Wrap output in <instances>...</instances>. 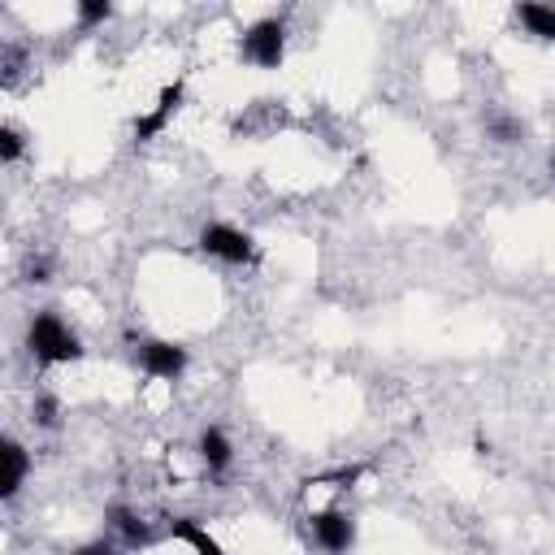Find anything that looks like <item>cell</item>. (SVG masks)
I'll use <instances>...</instances> for the list:
<instances>
[{
    "mask_svg": "<svg viewBox=\"0 0 555 555\" xmlns=\"http://www.w3.org/2000/svg\"><path fill=\"white\" fill-rule=\"evenodd\" d=\"M26 347L35 351L39 364H69L82 356L78 334L56 317V312H35L30 330H26Z\"/></svg>",
    "mask_w": 555,
    "mask_h": 555,
    "instance_id": "6da1fadb",
    "label": "cell"
},
{
    "mask_svg": "<svg viewBox=\"0 0 555 555\" xmlns=\"http://www.w3.org/2000/svg\"><path fill=\"white\" fill-rule=\"evenodd\" d=\"M238 52H243V61H251L260 69H278L282 56H286V26L278 17H260L256 26L243 30Z\"/></svg>",
    "mask_w": 555,
    "mask_h": 555,
    "instance_id": "7a4b0ae2",
    "label": "cell"
},
{
    "mask_svg": "<svg viewBox=\"0 0 555 555\" xmlns=\"http://www.w3.org/2000/svg\"><path fill=\"white\" fill-rule=\"evenodd\" d=\"M199 247L208 256L225 260V264H247L251 260V238L243 230H234V225H221V221H212V225L199 230Z\"/></svg>",
    "mask_w": 555,
    "mask_h": 555,
    "instance_id": "3957f363",
    "label": "cell"
},
{
    "mask_svg": "<svg viewBox=\"0 0 555 555\" xmlns=\"http://www.w3.org/2000/svg\"><path fill=\"white\" fill-rule=\"evenodd\" d=\"M139 364L147 377H160V382H173L182 369H186V351L178 343H165V338H152L139 347Z\"/></svg>",
    "mask_w": 555,
    "mask_h": 555,
    "instance_id": "277c9868",
    "label": "cell"
},
{
    "mask_svg": "<svg viewBox=\"0 0 555 555\" xmlns=\"http://www.w3.org/2000/svg\"><path fill=\"white\" fill-rule=\"evenodd\" d=\"M308 525H312V538H317V542H321L330 555L347 551V546H351V538H356V525H351V516H347V512H338V507L312 512V516H308Z\"/></svg>",
    "mask_w": 555,
    "mask_h": 555,
    "instance_id": "5b68a950",
    "label": "cell"
},
{
    "mask_svg": "<svg viewBox=\"0 0 555 555\" xmlns=\"http://www.w3.org/2000/svg\"><path fill=\"white\" fill-rule=\"evenodd\" d=\"M169 538L186 542L195 555H225V551H221V542H217V538H212L195 516H173V520H169Z\"/></svg>",
    "mask_w": 555,
    "mask_h": 555,
    "instance_id": "8992f818",
    "label": "cell"
},
{
    "mask_svg": "<svg viewBox=\"0 0 555 555\" xmlns=\"http://www.w3.org/2000/svg\"><path fill=\"white\" fill-rule=\"evenodd\" d=\"M0 455H4V477H0V494L4 499H13L17 490H22V481H26V468H30V460H26V451L9 438L4 447H0Z\"/></svg>",
    "mask_w": 555,
    "mask_h": 555,
    "instance_id": "52a82bcc",
    "label": "cell"
},
{
    "mask_svg": "<svg viewBox=\"0 0 555 555\" xmlns=\"http://www.w3.org/2000/svg\"><path fill=\"white\" fill-rule=\"evenodd\" d=\"M516 17L529 26V35H542V39H555V4H516Z\"/></svg>",
    "mask_w": 555,
    "mask_h": 555,
    "instance_id": "ba28073f",
    "label": "cell"
},
{
    "mask_svg": "<svg viewBox=\"0 0 555 555\" xmlns=\"http://www.w3.org/2000/svg\"><path fill=\"white\" fill-rule=\"evenodd\" d=\"M199 455H204L208 468H225L230 455H234V447H230V438H225L221 429H204V434H199Z\"/></svg>",
    "mask_w": 555,
    "mask_h": 555,
    "instance_id": "9c48e42d",
    "label": "cell"
},
{
    "mask_svg": "<svg viewBox=\"0 0 555 555\" xmlns=\"http://www.w3.org/2000/svg\"><path fill=\"white\" fill-rule=\"evenodd\" d=\"M108 520H113V529H117V533H121L130 546H143V542L152 538V533H147V525H143V520L130 512V507H108Z\"/></svg>",
    "mask_w": 555,
    "mask_h": 555,
    "instance_id": "30bf717a",
    "label": "cell"
},
{
    "mask_svg": "<svg viewBox=\"0 0 555 555\" xmlns=\"http://www.w3.org/2000/svg\"><path fill=\"white\" fill-rule=\"evenodd\" d=\"M165 126H169V113L152 108V113H143V117L134 121V139H139V143H147V139H156V134H160Z\"/></svg>",
    "mask_w": 555,
    "mask_h": 555,
    "instance_id": "8fae6325",
    "label": "cell"
},
{
    "mask_svg": "<svg viewBox=\"0 0 555 555\" xmlns=\"http://www.w3.org/2000/svg\"><path fill=\"white\" fill-rule=\"evenodd\" d=\"M108 13H113L108 0H82V4H78V22H82V26H95V22H104Z\"/></svg>",
    "mask_w": 555,
    "mask_h": 555,
    "instance_id": "7c38bea8",
    "label": "cell"
},
{
    "mask_svg": "<svg viewBox=\"0 0 555 555\" xmlns=\"http://www.w3.org/2000/svg\"><path fill=\"white\" fill-rule=\"evenodd\" d=\"M17 156H22V134H17L13 126H4V130H0V160L13 165Z\"/></svg>",
    "mask_w": 555,
    "mask_h": 555,
    "instance_id": "4fadbf2b",
    "label": "cell"
},
{
    "mask_svg": "<svg viewBox=\"0 0 555 555\" xmlns=\"http://www.w3.org/2000/svg\"><path fill=\"white\" fill-rule=\"evenodd\" d=\"M56 412H61V408H56L52 395H39V399H35V421H39L43 429H56V421H61Z\"/></svg>",
    "mask_w": 555,
    "mask_h": 555,
    "instance_id": "5bb4252c",
    "label": "cell"
},
{
    "mask_svg": "<svg viewBox=\"0 0 555 555\" xmlns=\"http://www.w3.org/2000/svg\"><path fill=\"white\" fill-rule=\"evenodd\" d=\"M490 130H494V139H499V143H512V139L520 134V121H512V117H499Z\"/></svg>",
    "mask_w": 555,
    "mask_h": 555,
    "instance_id": "9a60e30c",
    "label": "cell"
},
{
    "mask_svg": "<svg viewBox=\"0 0 555 555\" xmlns=\"http://www.w3.org/2000/svg\"><path fill=\"white\" fill-rule=\"evenodd\" d=\"M74 555H117V551H113L108 542H87V546H78Z\"/></svg>",
    "mask_w": 555,
    "mask_h": 555,
    "instance_id": "2e32d148",
    "label": "cell"
}]
</instances>
